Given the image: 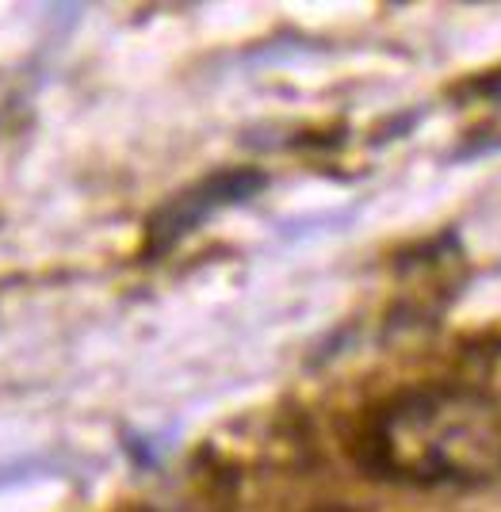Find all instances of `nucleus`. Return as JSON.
<instances>
[{
  "mask_svg": "<svg viewBox=\"0 0 501 512\" xmlns=\"http://www.w3.org/2000/svg\"><path fill=\"white\" fill-rule=\"evenodd\" d=\"M364 459L406 486H490L501 478V409L467 386H414L371 417Z\"/></svg>",
  "mask_w": 501,
  "mask_h": 512,
  "instance_id": "nucleus-1",
  "label": "nucleus"
},
{
  "mask_svg": "<svg viewBox=\"0 0 501 512\" xmlns=\"http://www.w3.org/2000/svg\"><path fill=\"white\" fill-rule=\"evenodd\" d=\"M261 176L253 169H234V172H215L207 180L192 184L188 192H180L176 199H169L161 211L150 218L146 237H150V253H165L169 245H176L180 237H188L199 222H207L215 211L241 203L249 195L261 192Z\"/></svg>",
  "mask_w": 501,
  "mask_h": 512,
  "instance_id": "nucleus-2",
  "label": "nucleus"
}]
</instances>
